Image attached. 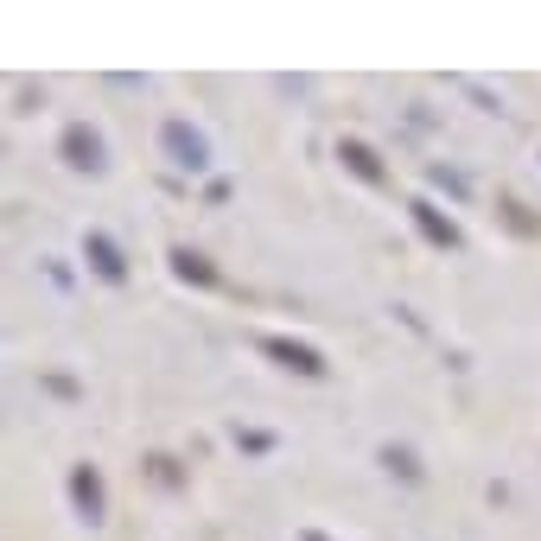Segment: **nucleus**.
<instances>
[{"instance_id":"8","label":"nucleus","mask_w":541,"mask_h":541,"mask_svg":"<svg viewBox=\"0 0 541 541\" xmlns=\"http://www.w3.org/2000/svg\"><path fill=\"white\" fill-rule=\"evenodd\" d=\"M172 268H179V281H198V287L217 281V268H211L204 255H191V249H172Z\"/></svg>"},{"instance_id":"4","label":"nucleus","mask_w":541,"mask_h":541,"mask_svg":"<svg viewBox=\"0 0 541 541\" xmlns=\"http://www.w3.org/2000/svg\"><path fill=\"white\" fill-rule=\"evenodd\" d=\"M71 497H77V510L90 516V522L102 516V478H96L90 465H77V471H71Z\"/></svg>"},{"instance_id":"3","label":"nucleus","mask_w":541,"mask_h":541,"mask_svg":"<svg viewBox=\"0 0 541 541\" xmlns=\"http://www.w3.org/2000/svg\"><path fill=\"white\" fill-rule=\"evenodd\" d=\"M64 160H71L77 172H102V141H96V134L90 128H64Z\"/></svg>"},{"instance_id":"2","label":"nucleus","mask_w":541,"mask_h":541,"mask_svg":"<svg viewBox=\"0 0 541 541\" xmlns=\"http://www.w3.org/2000/svg\"><path fill=\"white\" fill-rule=\"evenodd\" d=\"M255 344H261L268 357H281L287 370H300V376H325V357L312 351V344H293V338H255Z\"/></svg>"},{"instance_id":"7","label":"nucleus","mask_w":541,"mask_h":541,"mask_svg":"<svg viewBox=\"0 0 541 541\" xmlns=\"http://www.w3.org/2000/svg\"><path fill=\"white\" fill-rule=\"evenodd\" d=\"M344 166H351V172H357V179H370V185H382V160H376V153H370V147H363V141H344Z\"/></svg>"},{"instance_id":"5","label":"nucleus","mask_w":541,"mask_h":541,"mask_svg":"<svg viewBox=\"0 0 541 541\" xmlns=\"http://www.w3.org/2000/svg\"><path fill=\"white\" fill-rule=\"evenodd\" d=\"M414 223H421V236H427V242H440V249H452V242H459V230H452V223L433 211V204H414Z\"/></svg>"},{"instance_id":"6","label":"nucleus","mask_w":541,"mask_h":541,"mask_svg":"<svg viewBox=\"0 0 541 541\" xmlns=\"http://www.w3.org/2000/svg\"><path fill=\"white\" fill-rule=\"evenodd\" d=\"M90 261H96L102 281H121V274H128V268H121V249H115L109 236H90Z\"/></svg>"},{"instance_id":"9","label":"nucleus","mask_w":541,"mask_h":541,"mask_svg":"<svg viewBox=\"0 0 541 541\" xmlns=\"http://www.w3.org/2000/svg\"><path fill=\"white\" fill-rule=\"evenodd\" d=\"M382 465H395V471H401V478H414V471H421V465H414V459H408V452H395V446H389V452H382Z\"/></svg>"},{"instance_id":"1","label":"nucleus","mask_w":541,"mask_h":541,"mask_svg":"<svg viewBox=\"0 0 541 541\" xmlns=\"http://www.w3.org/2000/svg\"><path fill=\"white\" fill-rule=\"evenodd\" d=\"M160 141H166V153H172V166H179V172H198L204 166V134L191 128V121H166Z\"/></svg>"}]
</instances>
